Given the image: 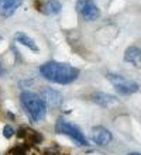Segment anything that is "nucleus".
Wrapping results in <instances>:
<instances>
[{
    "label": "nucleus",
    "mask_w": 141,
    "mask_h": 155,
    "mask_svg": "<svg viewBox=\"0 0 141 155\" xmlns=\"http://www.w3.org/2000/svg\"><path fill=\"white\" fill-rule=\"evenodd\" d=\"M40 72L50 82L59 83V85L72 83L79 75V71L76 68L71 67L69 64L56 62V61H50V62L43 64L40 67Z\"/></svg>",
    "instance_id": "f257e3e1"
},
{
    "label": "nucleus",
    "mask_w": 141,
    "mask_h": 155,
    "mask_svg": "<svg viewBox=\"0 0 141 155\" xmlns=\"http://www.w3.org/2000/svg\"><path fill=\"white\" fill-rule=\"evenodd\" d=\"M20 102H21L25 114L30 117L31 121L38 123L45 117L47 106L38 95H35L33 92H23L20 95Z\"/></svg>",
    "instance_id": "f03ea898"
},
{
    "label": "nucleus",
    "mask_w": 141,
    "mask_h": 155,
    "mask_svg": "<svg viewBox=\"0 0 141 155\" xmlns=\"http://www.w3.org/2000/svg\"><path fill=\"white\" fill-rule=\"evenodd\" d=\"M55 131L59 134H65V135H69L74 141H75L78 145H83V147H86L89 143H87L86 137L83 135L82 133V130L75 126L74 123L68 121L64 117H59L56 123H55Z\"/></svg>",
    "instance_id": "7ed1b4c3"
},
{
    "label": "nucleus",
    "mask_w": 141,
    "mask_h": 155,
    "mask_svg": "<svg viewBox=\"0 0 141 155\" xmlns=\"http://www.w3.org/2000/svg\"><path fill=\"white\" fill-rule=\"evenodd\" d=\"M107 79L114 85V89L120 95H133L138 90V85L130 79H126L117 73H107Z\"/></svg>",
    "instance_id": "20e7f679"
},
{
    "label": "nucleus",
    "mask_w": 141,
    "mask_h": 155,
    "mask_svg": "<svg viewBox=\"0 0 141 155\" xmlns=\"http://www.w3.org/2000/svg\"><path fill=\"white\" fill-rule=\"evenodd\" d=\"M76 11L82 19L87 21H95L99 17V9L93 0H78L76 1Z\"/></svg>",
    "instance_id": "39448f33"
},
{
    "label": "nucleus",
    "mask_w": 141,
    "mask_h": 155,
    "mask_svg": "<svg viewBox=\"0 0 141 155\" xmlns=\"http://www.w3.org/2000/svg\"><path fill=\"white\" fill-rule=\"evenodd\" d=\"M41 99L43 102L45 103V106L48 104L50 107H59L64 102V97L59 92H56L55 89H51V88H43L41 89Z\"/></svg>",
    "instance_id": "423d86ee"
},
{
    "label": "nucleus",
    "mask_w": 141,
    "mask_h": 155,
    "mask_svg": "<svg viewBox=\"0 0 141 155\" xmlns=\"http://www.w3.org/2000/svg\"><path fill=\"white\" fill-rule=\"evenodd\" d=\"M92 140H93V143H96L98 145L105 147V145L111 143L113 135H111V133L109 131L107 128H105L102 126H98V127H93V130H92Z\"/></svg>",
    "instance_id": "0eeeda50"
},
{
    "label": "nucleus",
    "mask_w": 141,
    "mask_h": 155,
    "mask_svg": "<svg viewBox=\"0 0 141 155\" xmlns=\"http://www.w3.org/2000/svg\"><path fill=\"white\" fill-rule=\"evenodd\" d=\"M23 4V0H0V16L11 17Z\"/></svg>",
    "instance_id": "6e6552de"
},
{
    "label": "nucleus",
    "mask_w": 141,
    "mask_h": 155,
    "mask_svg": "<svg viewBox=\"0 0 141 155\" xmlns=\"http://www.w3.org/2000/svg\"><path fill=\"white\" fill-rule=\"evenodd\" d=\"M90 99L93 100L95 103H98L99 106L102 107H109L111 104H116L117 103V99L111 95H107V93H103V92H96L90 96Z\"/></svg>",
    "instance_id": "1a4fd4ad"
},
{
    "label": "nucleus",
    "mask_w": 141,
    "mask_h": 155,
    "mask_svg": "<svg viewBox=\"0 0 141 155\" xmlns=\"http://www.w3.org/2000/svg\"><path fill=\"white\" fill-rule=\"evenodd\" d=\"M140 56H141V52H140V48L135 47V45H131L126 49L124 52V61L130 62L133 65H138L140 64Z\"/></svg>",
    "instance_id": "9d476101"
},
{
    "label": "nucleus",
    "mask_w": 141,
    "mask_h": 155,
    "mask_svg": "<svg viewBox=\"0 0 141 155\" xmlns=\"http://www.w3.org/2000/svg\"><path fill=\"white\" fill-rule=\"evenodd\" d=\"M16 41H19L20 44L25 45L27 48H30L31 51L34 52H40V48H38V45L35 44V41H34L33 38H30L27 34L24 33H17L16 34Z\"/></svg>",
    "instance_id": "9b49d317"
},
{
    "label": "nucleus",
    "mask_w": 141,
    "mask_h": 155,
    "mask_svg": "<svg viewBox=\"0 0 141 155\" xmlns=\"http://www.w3.org/2000/svg\"><path fill=\"white\" fill-rule=\"evenodd\" d=\"M62 10V4L61 1L58 0H48L45 4H44V9L43 11L48 16H55V14H59Z\"/></svg>",
    "instance_id": "f8f14e48"
},
{
    "label": "nucleus",
    "mask_w": 141,
    "mask_h": 155,
    "mask_svg": "<svg viewBox=\"0 0 141 155\" xmlns=\"http://www.w3.org/2000/svg\"><path fill=\"white\" fill-rule=\"evenodd\" d=\"M11 154H14V155H25V147H23V145H17V147H14V148L11 150Z\"/></svg>",
    "instance_id": "ddd939ff"
},
{
    "label": "nucleus",
    "mask_w": 141,
    "mask_h": 155,
    "mask_svg": "<svg viewBox=\"0 0 141 155\" xmlns=\"http://www.w3.org/2000/svg\"><path fill=\"white\" fill-rule=\"evenodd\" d=\"M13 134H14L13 127H11V126H4V128H3V135H4L6 138H10Z\"/></svg>",
    "instance_id": "4468645a"
},
{
    "label": "nucleus",
    "mask_w": 141,
    "mask_h": 155,
    "mask_svg": "<svg viewBox=\"0 0 141 155\" xmlns=\"http://www.w3.org/2000/svg\"><path fill=\"white\" fill-rule=\"evenodd\" d=\"M0 73H1V75L4 73V69H3V67H1V64H0Z\"/></svg>",
    "instance_id": "2eb2a0df"
},
{
    "label": "nucleus",
    "mask_w": 141,
    "mask_h": 155,
    "mask_svg": "<svg viewBox=\"0 0 141 155\" xmlns=\"http://www.w3.org/2000/svg\"><path fill=\"white\" fill-rule=\"evenodd\" d=\"M129 155H140L138 152H131V154H129Z\"/></svg>",
    "instance_id": "dca6fc26"
},
{
    "label": "nucleus",
    "mask_w": 141,
    "mask_h": 155,
    "mask_svg": "<svg viewBox=\"0 0 141 155\" xmlns=\"http://www.w3.org/2000/svg\"><path fill=\"white\" fill-rule=\"evenodd\" d=\"M0 41H1V35H0Z\"/></svg>",
    "instance_id": "f3484780"
}]
</instances>
